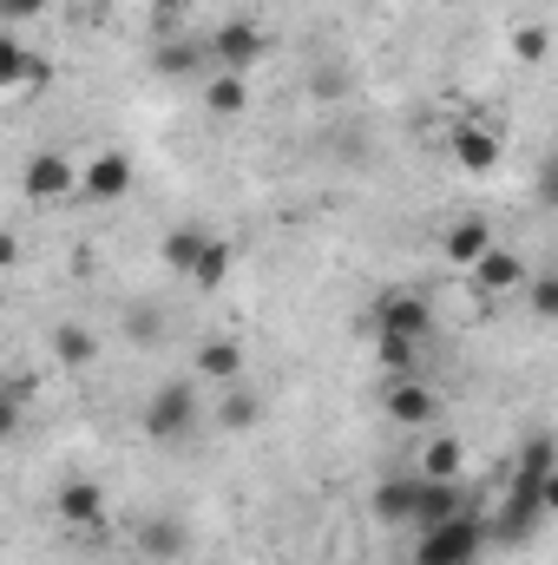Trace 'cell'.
I'll use <instances>...</instances> for the list:
<instances>
[{
	"label": "cell",
	"instance_id": "cell-1",
	"mask_svg": "<svg viewBox=\"0 0 558 565\" xmlns=\"http://www.w3.org/2000/svg\"><path fill=\"white\" fill-rule=\"evenodd\" d=\"M486 520H473V513H453V520H440V526H427L415 546V565H473L480 559V546H486Z\"/></svg>",
	"mask_w": 558,
	"mask_h": 565
},
{
	"label": "cell",
	"instance_id": "cell-2",
	"mask_svg": "<svg viewBox=\"0 0 558 565\" xmlns=\"http://www.w3.org/2000/svg\"><path fill=\"white\" fill-rule=\"evenodd\" d=\"M427 329H433V309H427V296L395 289V296H382V302H375V342L420 349V335H427Z\"/></svg>",
	"mask_w": 558,
	"mask_h": 565
},
{
	"label": "cell",
	"instance_id": "cell-3",
	"mask_svg": "<svg viewBox=\"0 0 558 565\" xmlns=\"http://www.w3.org/2000/svg\"><path fill=\"white\" fill-rule=\"evenodd\" d=\"M264 53H270V40H264L257 20H224L211 33V66L217 73H250V66H264Z\"/></svg>",
	"mask_w": 558,
	"mask_h": 565
},
{
	"label": "cell",
	"instance_id": "cell-4",
	"mask_svg": "<svg viewBox=\"0 0 558 565\" xmlns=\"http://www.w3.org/2000/svg\"><path fill=\"white\" fill-rule=\"evenodd\" d=\"M191 422H197V395H191L184 382L158 388V395H151V408H144V434H151V440H178Z\"/></svg>",
	"mask_w": 558,
	"mask_h": 565
},
{
	"label": "cell",
	"instance_id": "cell-5",
	"mask_svg": "<svg viewBox=\"0 0 558 565\" xmlns=\"http://www.w3.org/2000/svg\"><path fill=\"white\" fill-rule=\"evenodd\" d=\"M79 191H86V198H126V191H132V158H126V151H99V158L79 171Z\"/></svg>",
	"mask_w": 558,
	"mask_h": 565
},
{
	"label": "cell",
	"instance_id": "cell-6",
	"mask_svg": "<svg viewBox=\"0 0 558 565\" xmlns=\"http://www.w3.org/2000/svg\"><path fill=\"white\" fill-rule=\"evenodd\" d=\"M53 513H60L66 526H106V493H99L93 480H66V487L53 493Z\"/></svg>",
	"mask_w": 558,
	"mask_h": 565
},
{
	"label": "cell",
	"instance_id": "cell-7",
	"mask_svg": "<svg viewBox=\"0 0 558 565\" xmlns=\"http://www.w3.org/2000/svg\"><path fill=\"white\" fill-rule=\"evenodd\" d=\"M466 277H473V289H480V296H506V289H526V282H533V277H526V264H519L513 250H486Z\"/></svg>",
	"mask_w": 558,
	"mask_h": 565
},
{
	"label": "cell",
	"instance_id": "cell-8",
	"mask_svg": "<svg viewBox=\"0 0 558 565\" xmlns=\"http://www.w3.org/2000/svg\"><path fill=\"white\" fill-rule=\"evenodd\" d=\"M26 191H33V198H66V191H79V171H73V158H60V151H40V158L26 164Z\"/></svg>",
	"mask_w": 558,
	"mask_h": 565
},
{
	"label": "cell",
	"instance_id": "cell-9",
	"mask_svg": "<svg viewBox=\"0 0 558 565\" xmlns=\"http://www.w3.org/2000/svg\"><path fill=\"white\" fill-rule=\"evenodd\" d=\"M388 415H395L401 427H427L433 422V388L415 382V375H401V382L388 388Z\"/></svg>",
	"mask_w": 558,
	"mask_h": 565
},
{
	"label": "cell",
	"instance_id": "cell-10",
	"mask_svg": "<svg viewBox=\"0 0 558 565\" xmlns=\"http://www.w3.org/2000/svg\"><path fill=\"white\" fill-rule=\"evenodd\" d=\"M486 250H500V244H493V224H486V217H466V224H453V231H447V257H453L460 270H473V264H480Z\"/></svg>",
	"mask_w": 558,
	"mask_h": 565
},
{
	"label": "cell",
	"instance_id": "cell-11",
	"mask_svg": "<svg viewBox=\"0 0 558 565\" xmlns=\"http://www.w3.org/2000/svg\"><path fill=\"white\" fill-rule=\"evenodd\" d=\"M197 375H204L211 388H237V375H244V349H237V342H204V349H197Z\"/></svg>",
	"mask_w": 558,
	"mask_h": 565
},
{
	"label": "cell",
	"instance_id": "cell-12",
	"mask_svg": "<svg viewBox=\"0 0 558 565\" xmlns=\"http://www.w3.org/2000/svg\"><path fill=\"white\" fill-rule=\"evenodd\" d=\"M453 158H460L473 178H486V171L500 164V139H493L486 126H460V132H453Z\"/></svg>",
	"mask_w": 558,
	"mask_h": 565
},
{
	"label": "cell",
	"instance_id": "cell-13",
	"mask_svg": "<svg viewBox=\"0 0 558 565\" xmlns=\"http://www.w3.org/2000/svg\"><path fill=\"white\" fill-rule=\"evenodd\" d=\"M453 513H466L460 507V480H420V513H415L420 533L440 526V520H453Z\"/></svg>",
	"mask_w": 558,
	"mask_h": 565
},
{
	"label": "cell",
	"instance_id": "cell-14",
	"mask_svg": "<svg viewBox=\"0 0 558 565\" xmlns=\"http://www.w3.org/2000/svg\"><path fill=\"white\" fill-rule=\"evenodd\" d=\"M204 250H211V231H197V224H178V231L164 237V264H171L178 277H191Z\"/></svg>",
	"mask_w": 558,
	"mask_h": 565
},
{
	"label": "cell",
	"instance_id": "cell-15",
	"mask_svg": "<svg viewBox=\"0 0 558 565\" xmlns=\"http://www.w3.org/2000/svg\"><path fill=\"white\" fill-rule=\"evenodd\" d=\"M375 513L382 520H415L420 513V473L415 480H382L375 487Z\"/></svg>",
	"mask_w": 558,
	"mask_h": 565
},
{
	"label": "cell",
	"instance_id": "cell-16",
	"mask_svg": "<svg viewBox=\"0 0 558 565\" xmlns=\"http://www.w3.org/2000/svg\"><path fill=\"white\" fill-rule=\"evenodd\" d=\"M0 79H7V86H40V79H46V66H40V60L7 33V40H0Z\"/></svg>",
	"mask_w": 558,
	"mask_h": 565
},
{
	"label": "cell",
	"instance_id": "cell-17",
	"mask_svg": "<svg viewBox=\"0 0 558 565\" xmlns=\"http://www.w3.org/2000/svg\"><path fill=\"white\" fill-rule=\"evenodd\" d=\"M244 99H250V93H244V73H211L204 106H211L217 119H237V113H244Z\"/></svg>",
	"mask_w": 558,
	"mask_h": 565
},
{
	"label": "cell",
	"instance_id": "cell-18",
	"mask_svg": "<svg viewBox=\"0 0 558 565\" xmlns=\"http://www.w3.org/2000/svg\"><path fill=\"white\" fill-rule=\"evenodd\" d=\"M53 355H60L66 369H86V362L99 355V342H93V335H86L79 322H66V329H53Z\"/></svg>",
	"mask_w": 558,
	"mask_h": 565
},
{
	"label": "cell",
	"instance_id": "cell-19",
	"mask_svg": "<svg viewBox=\"0 0 558 565\" xmlns=\"http://www.w3.org/2000/svg\"><path fill=\"white\" fill-rule=\"evenodd\" d=\"M420 480H460V447H453V440H427Z\"/></svg>",
	"mask_w": 558,
	"mask_h": 565
},
{
	"label": "cell",
	"instance_id": "cell-20",
	"mask_svg": "<svg viewBox=\"0 0 558 565\" xmlns=\"http://www.w3.org/2000/svg\"><path fill=\"white\" fill-rule=\"evenodd\" d=\"M224 277H230V244H217V237H211V250L197 257V270H191V282H197V289H217Z\"/></svg>",
	"mask_w": 558,
	"mask_h": 565
},
{
	"label": "cell",
	"instance_id": "cell-21",
	"mask_svg": "<svg viewBox=\"0 0 558 565\" xmlns=\"http://www.w3.org/2000/svg\"><path fill=\"white\" fill-rule=\"evenodd\" d=\"M144 553H151V559H178V553H184V533H178L171 520H151V526H144Z\"/></svg>",
	"mask_w": 558,
	"mask_h": 565
},
{
	"label": "cell",
	"instance_id": "cell-22",
	"mask_svg": "<svg viewBox=\"0 0 558 565\" xmlns=\"http://www.w3.org/2000/svg\"><path fill=\"white\" fill-rule=\"evenodd\" d=\"M257 415H264V408H257V395H244V388H230V395H224V427H250Z\"/></svg>",
	"mask_w": 558,
	"mask_h": 565
},
{
	"label": "cell",
	"instance_id": "cell-23",
	"mask_svg": "<svg viewBox=\"0 0 558 565\" xmlns=\"http://www.w3.org/2000/svg\"><path fill=\"white\" fill-rule=\"evenodd\" d=\"M526 296H533V309H539V316H552V322H558V270L533 277V282H526Z\"/></svg>",
	"mask_w": 558,
	"mask_h": 565
},
{
	"label": "cell",
	"instance_id": "cell-24",
	"mask_svg": "<svg viewBox=\"0 0 558 565\" xmlns=\"http://www.w3.org/2000/svg\"><path fill=\"white\" fill-rule=\"evenodd\" d=\"M513 53H519V60H546V33H539V26H519V33H513Z\"/></svg>",
	"mask_w": 558,
	"mask_h": 565
},
{
	"label": "cell",
	"instance_id": "cell-25",
	"mask_svg": "<svg viewBox=\"0 0 558 565\" xmlns=\"http://www.w3.org/2000/svg\"><path fill=\"white\" fill-rule=\"evenodd\" d=\"M191 66H197L191 46H164V53H158V73H191Z\"/></svg>",
	"mask_w": 558,
	"mask_h": 565
},
{
	"label": "cell",
	"instance_id": "cell-26",
	"mask_svg": "<svg viewBox=\"0 0 558 565\" xmlns=\"http://www.w3.org/2000/svg\"><path fill=\"white\" fill-rule=\"evenodd\" d=\"M53 0H0V20H33V13H46Z\"/></svg>",
	"mask_w": 558,
	"mask_h": 565
},
{
	"label": "cell",
	"instance_id": "cell-27",
	"mask_svg": "<svg viewBox=\"0 0 558 565\" xmlns=\"http://www.w3.org/2000/svg\"><path fill=\"white\" fill-rule=\"evenodd\" d=\"M144 7H151V13H158V20H171V13H184V7H191V0H144Z\"/></svg>",
	"mask_w": 558,
	"mask_h": 565
},
{
	"label": "cell",
	"instance_id": "cell-28",
	"mask_svg": "<svg viewBox=\"0 0 558 565\" xmlns=\"http://www.w3.org/2000/svg\"><path fill=\"white\" fill-rule=\"evenodd\" d=\"M539 198H546V204H558V164H546V178H539Z\"/></svg>",
	"mask_w": 558,
	"mask_h": 565
},
{
	"label": "cell",
	"instance_id": "cell-29",
	"mask_svg": "<svg viewBox=\"0 0 558 565\" xmlns=\"http://www.w3.org/2000/svg\"><path fill=\"white\" fill-rule=\"evenodd\" d=\"M546 513H558V467H552V480H546Z\"/></svg>",
	"mask_w": 558,
	"mask_h": 565
}]
</instances>
